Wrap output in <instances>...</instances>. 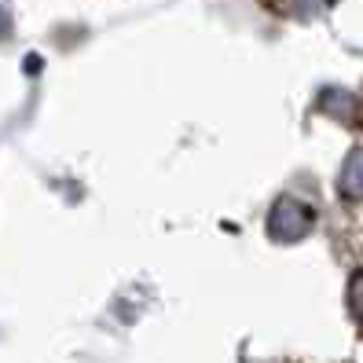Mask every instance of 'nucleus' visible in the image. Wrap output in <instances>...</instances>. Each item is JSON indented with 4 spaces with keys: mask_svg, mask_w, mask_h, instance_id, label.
<instances>
[{
    "mask_svg": "<svg viewBox=\"0 0 363 363\" xmlns=\"http://www.w3.org/2000/svg\"><path fill=\"white\" fill-rule=\"evenodd\" d=\"M11 33V4L8 0H0V40Z\"/></svg>",
    "mask_w": 363,
    "mask_h": 363,
    "instance_id": "5",
    "label": "nucleus"
},
{
    "mask_svg": "<svg viewBox=\"0 0 363 363\" xmlns=\"http://www.w3.org/2000/svg\"><path fill=\"white\" fill-rule=\"evenodd\" d=\"M315 228V209L294 195L275 199L272 213H268V235L272 242H301L305 235Z\"/></svg>",
    "mask_w": 363,
    "mask_h": 363,
    "instance_id": "1",
    "label": "nucleus"
},
{
    "mask_svg": "<svg viewBox=\"0 0 363 363\" xmlns=\"http://www.w3.org/2000/svg\"><path fill=\"white\" fill-rule=\"evenodd\" d=\"M268 4L275 11H283V15H297V18H312L319 11H327L334 0H268Z\"/></svg>",
    "mask_w": 363,
    "mask_h": 363,
    "instance_id": "3",
    "label": "nucleus"
},
{
    "mask_svg": "<svg viewBox=\"0 0 363 363\" xmlns=\"http://www.w3.org/2000/svg\"><path fill=\"white\" fill-rule=\"evenodd\" d=\"M345 301H349V315L356 319V327L363 330V268L352 272L349 290H345Z\"/></svg>",
    "mask_w": 363,
    "mask_h": 363,
    "instance_id": "4",
    "label": "nucleus"
},
{
    "mask_svg": "<svg viewBox=\"0 0 363 363\" xmlns=\"http://www.w3.org/2000/svg\"><path fill=\"white\" fill-rule=\"evenodd\" d=\"M337 195L359 202L363 199V147L349 151V158L341 162V173H337Z\"/></svg>",
    "mask_w": 363,
    "mask_h": 363,
    "instance_id": "2",
    "label": "nucleus"
}]
</instances>
